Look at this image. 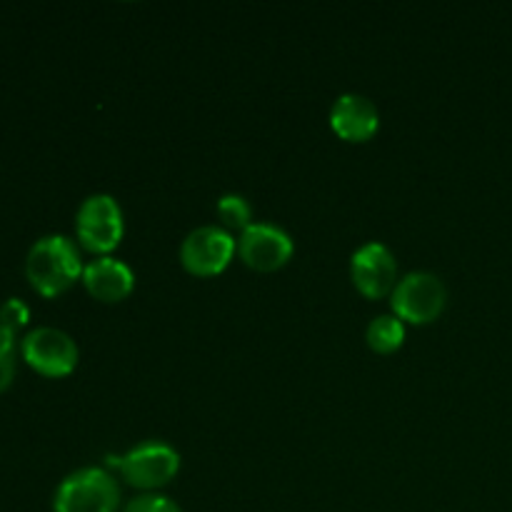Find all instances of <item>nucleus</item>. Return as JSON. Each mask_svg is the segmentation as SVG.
I'll use <instances>...</instances> for the list:
<instances>
[{
  "label": "nucleus",
  "mask_w": 512,
  "mask_h": 512,
  "mask_svg": "<svg viewBox=\"0 0 512 512\" xmlns=\"http://www.w3.org/2000/svg\"><path fill=\"white\" fill-rule=\"evenodd\" d=\"M75 233H78V243L88 253L98 258L113 253L125 235V218L118 200L108 193H95L85 198L75 215Z\"/></svg>",
  "instance_id": "f03ea898"
},
{
  "label": "nucleus",
  "mask_w": 512,
  "mask_h": 512,
  "mask_svg": "<svg viewBox=\"0 0 512 512\" xmlns=\"http://www.w3.org/2000/svg\"><path fill=\"white\" fill-rule=\"evenodd\" d=\"M120 478L133 488L153 493L165 488L180 470V453L173 445L163 440H148L143 445H135L125 455L118 458Z\"/></svg>",
  "instance_id": "39448f33"
},
{
  "label": "nucleus",
  "mask_w": 512,
  "mask_h": 512,
  "mask_svg": "<svg viewBox=\"0 0 512 512\" xmlns=\"http://www.w3.org/2000/svg\"><path fill=\"white\" fill-rule=\"evenodd\" d=\"M365 340H368L370 350H375V353H395L405 343V323L395 315H378V318L370 320L368 330H365Z\"/></svg>",
  "instance_id": "f8f14e48"
},
{
  "label": "nucleus",
  "mask_w": 512,
  "mask_h": 512,
  "mask_svg": "<svg viewBox=\"0 0 512 512\" xmlns=\"http://www.w3.org/2000/svg\"><path fill=\"white\" fill-rule=\"evenodd\" d=\"M350 278L360 295L368 300H380L390 295L398 285V260L385 243H365L350 258Z\"/></svg>",
  "instance_id": "6e6552de"
},
{
  "label": "nucleus",
  "mask_w": 512,
  "mask_h": 512,
  "mask_svg": "<svg viewBox=\"0 0 512 512\" xmlns=\"http://www.w3.org/2000/svg\"><path fill=\"white\" fill-rule=\"evenodd\" d=\"M15 373V333L0 325V393L10 385Z\"/></svg>",
  "instance_id": "4468645a"
},
{
  "label": "nucleus",
  "mask_w": 512,
  "mask_h": 512,
  "mask_svg": "<svg viewBox=\"0 0 512 512\" xmlns=\"http://www.w3.org/2000/svg\"><path fill=\"white\" fill-rule=\"evenodd\" d=\"M123 512H183L178 508L175 500H170L168 495H160V493H143L138 498L130 500L125 505Z\"/></svg>",
  "instance_id": "2eb2a0df"
},
{
  "label": "nucleus",
  "mask_w": 512,
  "mask_h": 512,
  "mask_svg": "<svg viewBox=\"0 0 512 512\" xmlns=\"http://www.w3.org/2000/svg\"><path fill=\"white\" fill-rule=\"evenodd\" d=\"M83 258L78 245L65 235H45L35 240L25 258V275L43 298H58L83 280Z\"/></svg>",
  "instance_id": "f257e3e1"
},
{
  "label": "nucleus",
  "mask_w": 512,
  "mask_h": 512,
  "mask_svg": "<svg viewBox=\"0 0 512 512\" xmlns=\"http://www.w3.org/2000/svg\"><path fill=\"white\" fill-rule=\"evenodd\" d=\"M330 128L340 140L365 143L380 130V110L360 93H343L330 108Z\"/></svg>",
  "instance_id": "9d476101"
},
{
  "label": "nucleus",
  "mask_w": 512,
  "mask_h": 512,
  "mask_svg": "<svg viewBox=\"0 0 512 512\" xmlns=\"http://www.w3.org/2000/svg\"><path fill=\"white\" fill-rule=\"evenodd\" d=\"M448 303V288L443 280L428 270H415L398 280L390 293V308L403 323L428 325L443 315Z\"/></svg>",
  "instance_id": "20e7f679"
},
{
  "label": "nucleus",
  "mask_w": 512,
  "mask_h": 512,
  "mask_svg": "<svg viewBox=\"0 0 512 512\" xmlns=\"http://www.w3.org/2000/svg\"><path fill=\"white\" fill-rule=\"evenodd\" d=\"M293 238L273 223H253L238 235V255L258 273L280 270L293 258Z\"/></svg>",
  "instance_id": "1a4fd4ad"
},
{
  "label": "nucleus",
  "mask_w": 512,
  "mask_h": 512,
  "mask_svg": "<svg viewBox=\"0 0 512 512\" xmlns=\"http://www.w3.org/2000/svg\"><path fill=\"white\" fill-rule=\"evenodd\" d=\"M25 363L45 378H65L78 365V345L58 328H35L20 343Z\"/></svg>",
  "instance_id": "0eeeda50"
},
{
  "label": "nucleus",
  "mask_w": 512,
  "mask_h": 512,
  "mask_svg": "<svg viewBox=\"0 0 512 512\" xmlns=\"http://www.w3.org/2000/svg\"><path fill=\"white\" fill-rule=\"evenodd\" d=\"M218 220L220 228H225L228 233H243L245 228L253 225V208H250L248 200L238 193H228L218 200Z\"/></svg>",
  "instance_id": "ddd939ff"
},
{
  "label": "nucleus",
  "mask_w": 512,
  "mask_h": 512,
  "mask_svg": "<svg viewBox=\"0 0 512 512\" xmlns=\"http://www.w3.org/2000/svg\"><path fill=\"white\" fill-rule=\"evenodd\" d=\"M83 285L95 300L120 303V300L133 293L135 273L123 260L113 258V255H103V258H95L85 265Z\"/></svg>",
  "instance_id": "9b49d317"
},
{
  "label": "nucleus",
  "mask_w": 512,
  "mask_h": 512,
  "mask_svg": "<svg viewBox=\"0 0 512 512\" xmlns=\"http://www.w3.org/2000/svg\"><path fill=\"white\" fill-rule=\"evenodd\" d=\"M238 253V240L220 225H200L185 235L180 245V263L195 278L220 275Z\"/></svg>",
  "instance_id": "423d86ee"
},
{
  "label": "nucleus",
  "mask_w": 512,
  "mask_h": 512,
  "mask_svg": "<svg viewBox=\"0 0 512 512\" xmlns=\"http://www.w3.org/2000/svg\"><path fill=\"white\" fill-rule=\"evenodd\" d=\"M30 320V308L18 298L5 300L3 308H0V325L8 328L10 333H18L25 323Z\"/></svg>",
  "instance_id": "dca6fc26"
},
{
  "label": "nucleus",
  "mask_w": 512,
  "mask_h": 512,
  "mask_svg": "<svg viewBox=\"0 0 512 512\" xmlns=\"http://www.w3.org/2000/svg\"><path fill=\"white\" fill-rule=\"evenodd\" d=\"M120 505V485L108 470L83 468L70 473L55 490V512H115Z\"/></svg>",
  "instance_id": "7ed1b4c3"
}]
</instances>
